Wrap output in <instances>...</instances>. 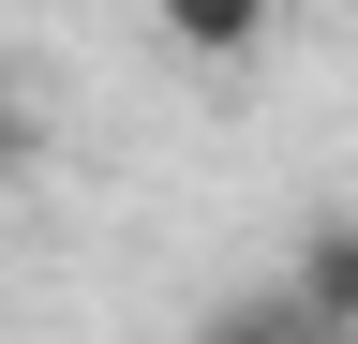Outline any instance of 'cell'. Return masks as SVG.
Returning a JSON list of instances; mask_svg holds the SVG:
<instances>
[{"label": "cell", "instance_id": "6da1fadb", "mask_svg": "<svg viewBox=\"0 0 358 344\" xmlns=\"http://www.w3.org/2000/svg\"><path fill=\"white\" fill-rule=\"evenodd\" d=\"M284 299L343 344V329H358V225H313V240H299V270H284Z\"/></svg>", "mask_w": 358, "mask_h": 344}, {"label": "cell", "instance_id": "3957f363", "mask_svg": "<svg viewBox=\"0 0 358 344\" xmlns=\"http://www.w3.org/2000/svg\"><path fill=\"white\" fill-rule=\"evenodd\" d=\"M0 165H30V75H15V46H0Z\"/></svg>", "mask_w": 358, "mask_h": 344}, {"label": "cell", "instance_id": "7a4b0ae2", "mask_svg": "<svg viewBox=\"0 0 358 344\" xmlns=\"http://www.w3.org/2000/svg\"><path fill=\"white\" fill-rule=\"evenodd\" d=\"M150 15H164L179 60H254L268 46V0H150Z\"/></svg>", "mask_w": 358, "mask_h": 344}]
</instances>
